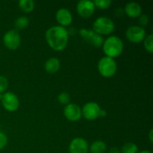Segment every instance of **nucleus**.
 <instances>
[{
  "label": "nucleus",
  "mask_w": 153,
  "mask_h": 153,
  "mask_svg": "<svg viewBox=\"0 0 153 153\" xmlns=\"http://www.w3.org/2000/svg\"><path fill=\"white\" fill-rule=\"evenodd\" d=\"M1 102L4 108L10 112H13L17 110L19 105L17 96L12 92L4 93Z\"/></svg>",
  "instance_id": "obj_9"
},
{
  "label": "nucleus",
  "mask_w": 153,
  "mask_h": 153,
  "mask_svg": "<svg viewBox=\"0 0 153 153\" xmlns=\"http://www.w3.org/2000/svg\"><path fill=\"white\" fill-rule=\"evenodd\" d=\"M106 114H107V113H106L105 111L102 110V109H101V111H100V117H105Z\"/></svg>",
  "instance_id": "obj_28"
},
{
  "label": "nucleus",
  "mask_w": 153,
  "mask_h": 153,
  "mask_svg": "<svg viewBox=\"0 0 153 153\" xmlns=\"http://www.w3.org/2000/svg\"><path fill=\"white\" fill-rule=\"evenodd\" d=\"M102 50L107 57L115 58L119 57L123 51V43L120 37L111 36L104 40Z\"/></svg>",
  "instance_id": "obj_2"
},
{
  "label": "nucleus",
  "mask_w": 153,
  "mask_h": 153,
  "mask_svg": "<svg viewBox=\"0 0 153 153\" xmlns=\"http://www.w3.org/2000/svg\"><path fill=\"white\" fill-rule=\"evenodd\" d=\"M79 34L85 41L95 47L99 48L102 46L104 42L102 36L98 34L93 30L82 28L79 30Z\"/></svg>",
  "instance_id": "obj_6"
},
{
  "label": "nucleus",
  "mask_w": 153,
  "mask_h": 153,
  "mask_svg": "<svg viewBox=\"0 0 153 153\" xmlns=\"http://www.w3.org/2000/svg\"><path fill=\"white\" fill-rule=\"evenodd\" d=\"M124 12L129 17L137 18L142 14V7L138 3L129 2L126 4Z\"/></svg>",
  "instance_id": "obj_14"
},
{
  "label": "nucleus",
  "mask_w": 153,
  "mask_h": 153,
  "mask_svg": "<svg viewBox=\"0 0 153 153\" xmlns=\"http://www.w3.org/2000/svg\"><path fill=\"white\" fill-rule=\"evenodd\" d=\"M89 150L88 143L82 137H76L73 139L69 146L70 153H88Z\"/></svg>",
  "instance_id": "obj_12"
},
{
  "label": "nucleus",
  "mask_w": 153,
  "mask_h": 153,
  "mask_svg": "<svg viewBox=\"0 0 153 153\" xmlns=\"http://www.w3.org/2000/svg\"><path fill=\"white\" fill-rule=\"evenodd\" d=\"M55 18L58 23L62 27L68 26L73 22V16L71 12L67 8L59 9L56 12Z\"/></svg>",
  "instance_id": "obj_13"
},
{
  "label": "nucleus",
  "mask_w": 153,
  "mask_h": 153,
  "mask_svg": "<svg viewBox=\"0 0 153 153\" xmlns=\"http://www.w3.org/2000/svg\"><path fill=\"white\" fill-rule=\"evenodd\" d=\"M98 71L102 76L111 78L114 76L117 70V65L114 58L105 56L98 62Z\"/></svg>",
  "instance_id": "obj_4"
},
{
  "label": "nucleus",
  "mask_w": 153,
  "mask_h": 153,
  "mask_svg": "<svg viewBox=\"0 0 153 153\" xmlns=\"http://www.w3.org/2000/svg\"><path fill=\"white\" fill-rule=\"evenodd\" d=\"M58 100L61 105H67L68 104H70V97L67 93L61 92V94H58Z\"/></svg>",
  "instance_id": "obj_22"
},
{
  "label": "nucleus",
  "mask_w": 153,
  "mask_h": 153,
  "mask_svg": "<svg viewBox=\"0 0 153 153\" xmlns=\"http://www.w3.org/2000/svg\"><path fill=\"white\" fill-rule=\"evenodd\" d=\"M108 153H121L120 150L117 147H113L109 150Z\"/></svg>",
  "instance_id": "obj_26"
},
{
  "label": "nucleus",
  "mask_w": 153,
  "mask_h": 153,
  "mask_svg": "<svg viewBox=\"0 0 153 153\" xmlns=\"http://www.w3.org/2000/svg\"><path fill=\"white\" fill-rule=\"evenodd\" d=\"M126 38L133 43H140L146 36V31L140 25H131L126 31Z\"/></svg>",
  "instance_id": "obj_5"
},
{
  "label": "nucleus",
  "mask_w": 153,
  "mask_h": 153,
  "mask_svg": "<svg viewBox=\"0 0 153 153\" xmlns=\"http://www.w3.org/2000/svg\"><path fill=\"white\" fill-rule=\"evenodd\" d=\"M7 143V137L3 132L0 131V150L4 149Z\"/></svg>",
  "instance_id": "obj_25"
},
{
  "label": "nucleus",
  "mask_w": 153,
  "mask_h": 153,
  "mask_svg": "<svg viewBox=\"0 0 153 153\" xmlns=\"http://www.w3.org/2000/svg\"><path fill=\"white\" fill-rule=\"evenodd\" d=\"M100 111L101 108L97 102H90L83 106L82 115L88 120H94L100 117Z\"/></svg>",
  "instance_id": "obj_8"
},
{
  "label": "nucleus",
  "mask_w": 153,
  "mask_h": 153,
  "mask_svg": "<svg viewBox=\"0 0 153 153\" xmlns=\"http://www.w3.org/2000/svg\"><path fill=\"white\" fill-rule=\"evenodd\" d=\"M95 7L104 10L108 8L111 4L112 1L111 0H96L94 1Z\"/></svg>",
  "instance_id": "obj_21"
},
{
  "label": "nucleus",
  "mask_w": 153,
  "mask_h": 153,
  "mask_svg": "<svg viewBox=\"0 0 153 153\" xmlns=\"http://www.w3.org/2000/svg\"><path fill=\"white\" fill-rule=\"evenodd\" d=\"M28 24H29V19L26 16H19L15 21V26L17 29L22 30L28 27Z\"/></svg>",
  "instance_id": "obj_19"
},
{
  "label": "nucleus",
  "mask_w": 153,
  "mask_h": 153,
  "mask_svg": "<svg viewBox=\"0 0 153 153\" xmlns=\"http://www.w3.org/2000/svg\"><path fill=\"white\" fill-rule=\"evenodd\" d=\"M107 149L105 143L102 140H96L90 146L91 153H105Z\"/></svg>",
  "instance_id": "obj_16"
},
{
  "label": "nucleus",
  "mask_w": 153,
  "mask_h": 153,
  "mask_svg": "<svg viewBox=\"0 0 153 153\" xmlns=\"http://www.w3.org/2000/svg\"><path fill=\"white\" fill-rule=\"evenodd\" d=\"M143 45H144L145 49L149 53H152L153 52V36L152 34L146 36L143 40Z\"/></svg>",
  "instance_id": "obj_20"
},
{
  "label": "nucleus",
  "mask_w": 153,
  "mask_h": 153,
  "mask_svg": "<svg viewBox=\"0 0 153 153\" xmlns=\"http://www.w3.org/2000/svg\"><path fill=\"white\" fill-rule=\"evenodd\" d=\"M45 70L48 73L54 74L56 73L59 70L61 67V63L58 58H50L45 63Z\"/></svg>",
  "instance_id": "obj_15"
},
{
  "label": "nucleus",
  "mask_w": 153,
  "mask_h": 153,
  "mask_svg": "<svg viewBox=\"0 0 153 153\" xmlns=\"http://www.w3.org/2000/svg\"><path fill=\"white\" fill-rule=\"evenodd\" d=\"M149 21V16L146 14H141L138 17V22L140 24V26H146L148 25Z\"/></svg>",
  "instance_id": "obj_24"
},
{
  "label": "nucleus",
  "mask_w": 153,
  "mask_h": 153,
  "mask_svg": "<svg viewBox=\"0 0 153 153\" xmlns=\"http://www.w3.org/2000/svg\"><path fill=\"white\" fill-rule=\"evenodd\" d=\"M20 35L16 30H9L3 37V43L4 46L10 50H16L18 49L20 45Z\"/></svg>",
  "instance_id": "obj_7"
},
{
  "label": "nucleus",
  "mask_w": 153,
  "mask_h": 153,
  "mask_svg": "<svg viewBox=\"0 0 153 153\" xmlns=\"http://www.w3.org/2000/svg\"><path fill=\"white\" fill-rule=\"evenodd\" d=\"M64 115L68 120L76 122L82 117V109L78 105L70 103L64 108Z\"/></svg>",
  "instance_id": "obj_11"
},
{
  "label": "nucleus",
  "mask_w": 153,
  "mask_h": 153,
  "mask_svg": "<svg viewBox=\"0 0 153 153\" xmlns=\"http://www.w3.org/2000/svg\"><path fill=\"white\" fill-rule=\"evenodd\" d=\"M152 133H153V129L152 128V129L149 131V141H150L151 143H152V142H153Z\"/></svg>",
  "instance_id": "obj_27"
},
{
  "label": "nucleus",
  "mask_w": 153,
  "mask_h": 153,
  "mask_svg": "<svg viewBox=\"0 0 153 153\" xmlns=\"http://www.w3.org/2000/svg\"><path fill=\"white\" fill-rule=\"evenodd\" d=\"M46 40L48 45L53 50L62 51L67 47L69 40V32L61 25L52 26L46 32Z\"/></svg>",
  "instance_id": "obj_1"
},
{
  "label": "nucleus",
  "mask_w": 153,
  "mask_h": 153,
  "mask_svg": "<svg viewBox=\"0 0 153 153\" xmlns=\"http://www.w3.org/2000/svg\"><path fill=\"white\" fill-rule=\"evenodd\" d=\"M34 1L32 0H20L19 1V7L25 13H30L34 8Z\"/></svg>",
  "instance_id": "obj_17"
},
{
  "label": "nucleus",
  "mask_w": 153,
  "mask_h": 153,
  "mask_svg": "<svg viewBox=\"0 0 153 153\" xmlns=\"http://www.w3.org/2000/svg\"><path fill=\"white\" fill-rule=\"evenodd\" d=\"M95 7L94 1L82 0L78 2L77 6H76V10L81 17L86 19L94 14Z\"/></svg>",
  "instance_id": "obj_10"
},
{
  "label": "nucleus",
  "mask_w": 153,
  "mask_h": 153,
  "mask_svg": "<svg viewBox=\"0 0 153 153\" xmlns=\"http://www.w3.org/2000/svg\"><path fill=\"white\" fill-rule=\"evenodd\" d=\"M138 152V148L137 146L134 143L128 142L126 143L121 148V153H137Z\"/></svg>",
  "instance_id": "obj_18"
},
{
  "label": "nucleus",
  "mask_w": 153,
  "mask_h": 153,
  "mask_svg": "<svg viewBox=\"0 0 153 153\" xmlns=\"http://www.w3.org/2000/svg\"><path fill=\"white\" fill-rule=\"evenodd\" d=\"M115 25L113 21L106 16L98 17L93 24V31L100 35H108L114 32Z\"/></svg>",
  "instance_id": "obj_3"
},
{
  "label": "nucleus",
  "mask_w": 153,
  "mask_h": 153,
  "mask_svg": "<svg viewBox=\"0 0 153 153\" xmlns=\"http://www.w3.org/2000/svg\"><path fill=\"white\" fill-rule=\"evenodd\" d=\"M138 153H152L150 151H148V150H143V151H140Z\"/></svg>",
  "instance_id": "obj_29"
},
{
  "label": "nucleus",
  "mask_w": 153,
  "mask_h": 153,
  "mask_svg": "<svg viewBox=\"0 0 153 153\" xmlns=\"http://www.w3.org/2000/svg\"><path fill=\"white\" fill-rule=\"evenodd\" d=\"M8 86V81L7 78L3 76H0V93L2 94L3 92L7 90Z\"/></svg>",
  "instance_id": "obj_23"
},
{
  "label": "nucleus",
  "mask_w": 153,
  "mask_h": 153,
  "mask_svg": "<svg viewBox=\"0 0 153 153\" xmlns=\"http://www.w3.org/2000/svg\"><path fill=\"white\" fill-rule=\"evenodd\" d=\"M2 97H3V94L0 93V101H1V100H2Z\"/></svg>",
  "instance_id": "obj_30"
}]
</instances>
